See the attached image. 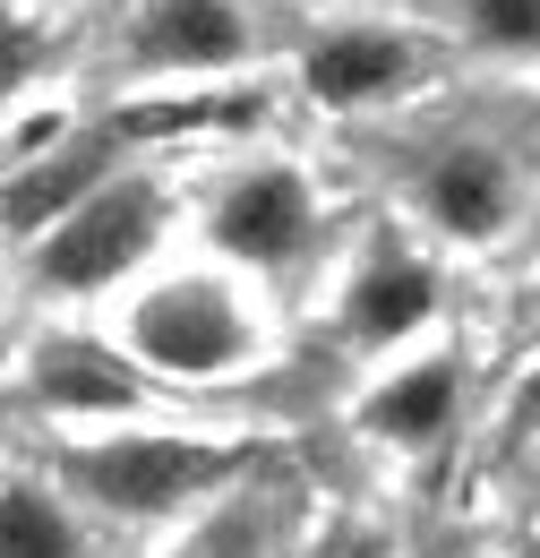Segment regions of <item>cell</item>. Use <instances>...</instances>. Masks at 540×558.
<instances>
[{
    "instance_id": "6da1fadb",
    "label": "cell",
    "mask_w": 540,
    "mask_h": 558,
    "mask_svg": "<svg viewBox=\"0 0 540 558\" xmlns=\"http://www.w3.org/2000/svg\"><path fill=\"white\" fill-rule=\"evenodd\" d=\"M130 352L172 369V378H223L258 352V318L241 310V292L214 276H172L130 310Z\"/></svg>"
},
{
    "instance_id": "7a4b0ae2",
    "label": "cell",
    "mask_w": 540,
    "mask_h": 558,
    "mask_svg": "<svg viewBox=\"0 0 540 558\" xmlns=\"http://www.w3.org/2000/svg\"><path fill=\"white\" fill-rule=\"evenodd\" d=\"M155 232H163V190L155 181H103L52 232H35V276L52 292H103L155 250Z\"/></svg>"
},
{
    "instance_id": "3957f363",
    "label": "cell",
    "mask_w": 540,
    "mask_h": 558,
    "mask_svg": "<svg viewBox=\"0 0 540 558\" xmlns=\"http://www.w3.org/2000/svg\"><path fill=\"white\" fill-rule=\"evenodd\" d=\"M232 464H241L232 447H198V438H112V447L69 456V473L121 515H172L181 498L214 489Z\"/></svg>"
},
{
    "instance_id": "277c9868",
    "label": "cell",
    "mask_w": 540,
    "mask_h": 558,
    "mask_svg": "<svg viewBox=\"0 0 540 558\" xmlns=\"http://www.w3.org/2000/svg\"><path fill=\"white\" fill-rule=\"evenodd\" d=\"M309 232H318V198H309V181H300L292 163H258V172H241V181L214 198V241H223L232 258H249V267L300 258Z\"/></svg>"
},
{
    "instance_id": "5b68a950",
    "label": "cell",
    "mask_w": 540,
    "mask_h": 558,
    "mask_svg": "<svg viewBox=\"0 0 540 558\" xmlns=\"http://www.w3.org/2000/svg\"><path fill=\"white\" fill-rule=\"evenodd\" d=\"M112 163H121V130H77V138L44 146L9 190H0V223L17 232V241H35V232H52L77 198H95L103 181H112Z\"/></svg>"
},
{
    "instance_id": "8992f818",
    "label": "cell",
    "mask_w": 540,
    "mask_h": 558,
    "mask_svg": "<svg viewBox=\"0 0 540 558\" xmlns=\"http://www.w3.org/2000/svg\"><path fill=\"white\" fill-rule=\"evenodd\" d=\"M137 70H232L249 61V17L241 0H146L137 9V35H130Z\"/></svg>"
},
{
    "instance_id": "52a82bcc",
    "label": "cell",
    "mask_w": 540,
    "mask_h": 558,
    "mask_svg": "<svg viewBox=\"0 0 540 558\" xmlns=\"http://www.w3.org/2000/svg\"><path fill=\"white\" fill-rule=\"evenodd\" d=\"M300 77H309V95L327 112H360V104H386V95H404L420 77V44L386 35V26H343L300 61Z\"/></svg>"
},
{
    "instance_id": "ba28073f",
    "label": "cell",
    "mask_w": 540,
    "mask_h": 558,
    "mask_svg": "<svg viewBox=\"0 0 540 558\" xmlns=\"http://www.w3.org/2000/svg\"><path fill=\"white\" fill-rule=\"evenodd\" d=\"M420 207L438 232H455V241H489V232H506V215H515V172H506V155L498 146H446V155H429V172H420Z\"/></svg>"
},
{
    "instance_id": "9c48e42d",
    "label": "cell",
    "mask_w": 540,
    "mask_h": 558,
    "mask_svg": "<svg viewBox=\"0 0 540 558\" xmlns=\"http://www.w3.org/2000/svg\"><path fill=\"white\" fill-rule=\"evenodd\" d=\"M429 310H438V283H429V267L404 258V250H378V258L360 267V283H352V336H369V344L412 336Z\"/></svg>"
},
{
    "instance_id": "30bf717a",
    "label": "cell",
    "mask_w": 540,
    "mask_h": 558,
    "mask_svg": "<svg viewBox=\"0 0 540 558\" xmlns=\"http://www.w3.org/2000/svg\"><path fill=\"white\" fill-rule=\"evenodd\" d=\"M35 396H44V404H61V413H121V404H137V378L103 344L61 336V344L35 352Z\"/></svg>"
},
{
    "instance_id": "8fae6325",
    "label": "cell",
    "mask_w": 540,
    "mask_h": 558,
    "mask_svg": "<svg viewBox=\"0 0 540 558\" xmlns=\"http://www.w3.org/2000/svg\"><path fill=\"white\" fill-rule=\"evenodd\" d=\"M369 421H378L386 438H438V429L455 421V369H446V361H420L404 378H386V387L369 396Z\"/></svg>"
},
{
    "instance_id": "7c38bea8",
    "label": "cell",
    "mask_w": 540,
    "mask_h": 558,
    "mask_svg": "<svg viewBox=\"0 0 540 558\" xmlns=\"http://www.w3.org/2000/svg\"><path fill=\"white\" fill-rule=\"evenodd\" d=\"M0 558H77V524L44 489L9 482L0 489Z\"/></svg>"
},
{
    "instance_id": "4fadbf2b",
    "label": "cell",
    "mask_w": 540,
    "mask_h": 558,
    "mask_svg": "<svg viewBox=\"0 0 540 558\" xmlns=\"http://www.w3.org/2000/svg\"><path fill=\"white\" fill-rule=\"evenodd\" d=\"M464 26L498 52H540V0H455Z\"/></svg>"
},
{
    "instance_id": "5bb4252c",
    "label": "cell",
    "mask_w": 540,
    "mask_h": 558,
    "mask_svg": "<svg viewBox=\"0 0 540 558\" xmlns=\"http://www.w3.org/2000/svg\"><path fill=\"white\" fill-rule=\"evenodd\" d=\"M44 61H52V35H44L26 9H0V104L44 70Z\"/></svg>"
},
{
    "instance_id": "9a60e30c",
    "label": "cell",
    "mask_w": 540,
    "mask_h": 558,
    "mask_svg": "<svg viewBox=\"0 0 540 558\" xmlns=\"http://www.w3.org/2000/svg\"><path fill=\"white\" fill-rule=\"evenodd\" d=\"M515 413H524V421H532V429H540V369H532V378H524V396H515Z\"/></svg>"
}]
</instances>
